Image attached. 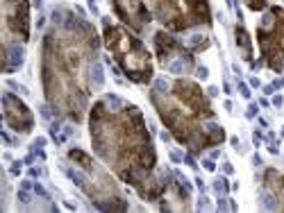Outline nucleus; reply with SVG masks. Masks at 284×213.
Listing matches in <instances>:
<instances>
[{
	"label": "nucleus",
	"instance_id": "dca6fc26",
	"mask_svg": "<svg viewBox=\"0 0 284 213\" xmlns=\"http://www.w3.org/2000/svg\"><path fill=\"white\" fill-rule=\"evenodd\" d=\"M273 104H275V107H282V104H284L282 95H275V98H273Z\"/></svg>",
	"mask_w": 284,
	"mask_h": 213
},
{
	"label": "nucleus",
	"instance_id": "7ed1b4c3",
	"mask_svg": "<svg viewBox=\"0 0 284 213\" xmlns=\"http://www.w3.org/2000/svg\"><path fill=\"white\" fill-rule=\"evenodd\" d=\"M89 70H91V82H93L95 86H102V82H105V73H102V66H100L98 61H93V64L89 66Z\"/></svg>",
	"mask_w": 284,
	"mask_h": 213
},
{
	"label": "nucleus",
	"instance_id": "0eeeda50",
	"mask_svg": "<svg viewBox=\"0 0 284 213\" xmlns=\"http://www.w3.org/2000/svg\"><path fill=\"white\" fill-rule=\"evenodd\" d=\"M196 75H198L200 79H207V77H209V70H207V66H198V68H196Z\"/></svg>",
	"mask_w": 284,
	"mask_h": 213
},
{
	"label": "nucleus",
	"instance_id": "ddd939ff",
	"mask_svg": "<svg viewBox=\"0 0 284 213\" xmlns=\"http://www.w3.org/2000/svg\"><path fill=\"white\" fill-rule=\"evenodd\" d=\"M207 93H209V98H216V95H218V88H216V86H209Z\"/></svg>",
	"mask_w": 284,
	"mask_h": 213
},
{
	"label": "nucleus",
	"instance_id": "393cba45",
	"mask_svg": "<svg viewBox=\"0 0 284 213\" xmlns=\"http://www.w3.org/2000/svg\"><path fill=\"white\" fill-rule=\"evenodd\" d=\"M250 86H255V88L259 86V79H257V77H252V79H250Z\"/></svg>",
	"mask_w": 284,
	"mask_h": 213
},
{
	"label": "nucleus",
	"instance_id": "2eb2a0df",
	"mask_svg": "<svg viewBox=\"0 0 284 213\" xmlns=\"http://www.w3.org/2000/svg\"><path fill=\"white\" fill-rule=\"evenodd\" d=\"M27 175H30V177H39V175H41V170H39V168H30V170H27Z\"/></svg>",
	"mask_w": 284,
	"mask_h": 213
},
{
	"label": "nucleus",
	"instance_id": "39448f33",
	"mask_svg": "<svg viewBox=\"0 0 284 213\" xmlns=\"http://www.w3.org/2000/svg\"><path fill=\"white\" fill-rule=\"evenodd\" d=\"M18 200H21L23 204H30V202H32V197H30V193H27L25 188H21V190H18Z\"/></svg>",
	"mask_w": 284,
	"mask_h": 213
},
{
	"label": "nucleus",
	"instance_id": "b1692460",
	"mask_svg": "<svg viewBox=\"0 0 284 213\" xmlns=\"http://www.w3.org/2000/svg\"><path fill=\"white\" fill-rule=\"evenodd\" d=\"M43 25H46V18H43V16H41V18H39V21H36V27H39V30H41V27H43Z\"/></svg>",
	"mask_w": 284,
	"mask_h": 213
},
{
	"label": "nucleus",
	"instance_id": "5701e85b",
	"mask_svg": "<svg viewBox=\"0 0 284 213\" xmlns=\"http://www.w3.org/2000/svg\"><path fill=\"white\" fill-rule=\"evenodd\" d=\"M32 7H36V9H41V7H43V0H34V2H32Z\"/></svg>",
	"mask_w": 284,
	"mask_h": 213
},
{
	"label": "nucleus",
	"instance_id": "f8f14e48",
	"mask_svg": "<svg viewBox=\"0 0 284 213\" xmlns=\"http://www.w3.org/2000/svg\"><path fill=\"white\" fill-rule=\"evenodd\" d=\"M171 159H173V163H180V161H182V154L173 150V152H171Z\"/></svg>",
	"mask_w": 284,
	"mask_h": 213
},
{
	"label": "nucleus",
	"instance_id": "412c9836",
	"mask_svg": "<svg viewBox=\"0 0 284 213\" xmlns=\"http://www.w3.org/2000/svg\"><path fill=\"white\" fill-rule=\"evenodd\" d=\"M218 209H221V211H225V209H227V204H225V200H223V197L218 200Z\"/></svg>",
	"mask_w": 284,
	"mask_h": 213
},
{
	"label": "nucleus",
	"instance_id": "f3484780",
	"mask_svg": "<svg viewBox=\"0 0 284 213\" xmlns=\"http://www.w3.org/2000/svg\"><path fill=\"white\" fill-rule=\"evenodd\" d=\"M223 172H225V175H232V172H234V168L230 166V163H225V166H223Z\"/></svg>",
	"mask_w": 284,
	"mask_h": 213
},
{
	"label": "nucleus",
	"instance_id": "f257e3e1",
	"mask_svg": "<svg viewBox=\"0 0 284 213\" xmlns=\"http://www.w3.org/2000/svg\"><path fill=\"white\" fill-rule=\"evenodd\" d=\"M2 102H5V122L14 132L27 134L32 129V113H30V109L18 98H14V95H9V93L2 95Z\"/></svg>",
	"mask_w": 284,
	"mask_h": 213
},
{
	"label": "nucleus",
	"instance_id": "4be33fe9",
	"mask_svg": "<svg viewBox=\"0 0 284 213\" xmlns=\"http://www.w3.org/2000/svg\"><path fill=\"white\" fill-rule=\"evenodd\" d=\"M196 186H198V188H200V190H207V188H205V184H202V179H200V177H198V179H196Z\"/></svg>",
	"mask_w": 284,
	"mask_h": 213
},
{
	"label": "nucleus",
	"instance_id": "4468645a",
	"mask_svg": "<svg viewBox=\"0 0 284 213\" xmlns=\"http://www.w3.org/2000/svg\"><path fill=\"white\" fill-rule=\"evenodd\" d=\"M34 156H36L34 152H32V154H27V156H25V161H23V163H25V166H32V161H34Z\"/></svg>",
	"mask_w": 284,
	"mask_h": 213
},
{
	"label": "nucleus",
	"instance_id": "a211bd4d",
	"mask_svg": "<svg viewBox=\"0 0 284 213\" xmlns=\"http://www.w3.org/2000/svg\"><path fill=\"white\" fill-rule=\"evenodd\" d=\"M273 91H275V86H273V84L264 86V93H266V95H270V93H273Z\"/></svg>",
	"mask_w": 284,
	"mask_h": 213
},
{
	"label": "nucleus",
	"instance_id": "20e7f679",
	"mask_svg": "<svg viewBox=\"0 0 284 213\" xmlns=\"http://www.w3.org/2000/svg\"><path fill=\"white\" fill-rule=\"evenodd\" d=\"M227 188H230V186H227V179H225V177H218L214 181V190H216V193H227Z\"/></svg>",
	"mask_w": 284,
	"mask_h": 213
},
{
	"label": "nucleus",
	"instance_id": "9b49d317",
	"mask_svg": "<svg viewBox=\"0 0 284 213\" xmlns=\"http://www.w3.org/2000/svg\"><path fill=\"white\" fill-rule=\"evenodd\" d=\"M246 116H248V118H255V116H257V104H250V107H248V113H246Z\"/></svg>",
	"mask_w": 284,
	"mask_h": 213
},
{
	"label": "nucleus",
	"instance_id": "f03ea898",
	"mask_svg": "<svg viewBox=\"0 0 284 213\" xmlns=\"http://www.w3.org/2000/svg\"><path fill=\"white\" fill-rule=\"evenodd\" d=\"M234 34H236V45H239V50H241V57L246 61H250V57H252V43H250V36H248V32H246V27L236 25Z\"/></svg>",
	"mask_w": 284,
	"mask_h": 213
},
{
	"label": "nucleus",
	"instance_id": "bb28decb",
	"mask_svg": "<svg viewBox=\"0 0 284 213\" xmlns=\"http://www.w3.org/2000/svg\"><path fill=\"white\" fill-rule=\"evenodd\" d=\"M282 136H284V129H282Z\"/></svg>",
	"mask_w": 284,
	"mask_h": 213
},
{
	"label": "nucleus",
	"instance_id": "9d476101",
	"mask_svg": "<svg viewBox=\"0 0 284 213\" xmlns=\"http://www.w3.org/2000/svg\"><path fill=\"white\" fill-rule=\"evenodd\" d=\"M21 163L23 161H14V166L9 168V172H11V175H18V172H21Z\"/></svg>",
	"mask_w": 284,
	"mask_h": 213
},
{
	"label": "nucleus",
	"instance_id": "aec40b11",
	"mask_svg": "<svg viewBox=\"0 0 284 213\" xmlns=\"http://www.w3.org/2000/svg\"><path fill=\"white\" fill-rule=\"evenodd\" d=\"M43 145H46V138H36L34 141V147H43Z\"/></svg>",
	"mask_w": 284,
	"mask_h": 213
},
{
	"label": "nucleus",
	"instance_id": "1a4fd4ad",
	"mask_svg": "<svg viewBox=\"0 0 284 213\" xmlns=\"http://www.w3.org/2000/svg\"><path fill=\"white\" fill-rule=\"evenodd\" d=\"M202 166H205V170H209V172L216 170V163L211 161V159H205V161H202Z\"/></svg>",
	"mask_w": 284,
	"mask_h": 213
},
{
	"label": "nucleus",
	"instance_id": "a878e982",
	"mask_svg": "<svg viewBox=\"0 0 284 213\" xmlns=\"http://www.w3.org/2000/svg\"><path fill=\"white\" fill-rule=\"evenodd\" d=\"M162 141H171V134L168 132H162Z\"/></svg>",
	"mask_w": 284,
	"mask_h": 213
},
{
	"label": "nucleus",
	"instance_id": "423d86ee",
	"mask_svg": "<svg viewBox=\"0 0 284 213\" xmlns=\"http://www.w3.org/2000/svg\"><path fill=\"white\" fill-rule=\"evenodd\" d=\"M34 193H36V195H41L43 200H50V195L46 193V188H43L41 184H34Z\"/></svg>",
	"mask_w": 284,
	"mask_h": 213
},
{
	"label": "nucleus",
	"instance_id": "6e6552de",
	"mask_svg": "<svg viewBox=\"0 0 284 213\" xmlns=\"http://www.w3.org/2000/svg\"><path fill=\"white\" fill-rule=\"evenodd\" d=\"M239 91H241V95L246 98V100H250V88H248V84H243V82H239Z\"/></svg>",
	"mask_w": 284,
	"mask_h": 213
},
{
	"label": "nucleus",
	"instance_id": "6ab92c4d",
	"mask_svg": "<svg viewBox=\"0 0 284 213\" xmlns=\"http://www.w3.org/2000/svg\"><path fill=\"white\" fill-rule=\"evenodd\" d=\"M21 188H25V190H30V188H34V186H32V184H30V179H25V181H23V184H21Z\"/></svg>",
	"mask_w": 284,
	"mask_h": 213
}]
</instances>
